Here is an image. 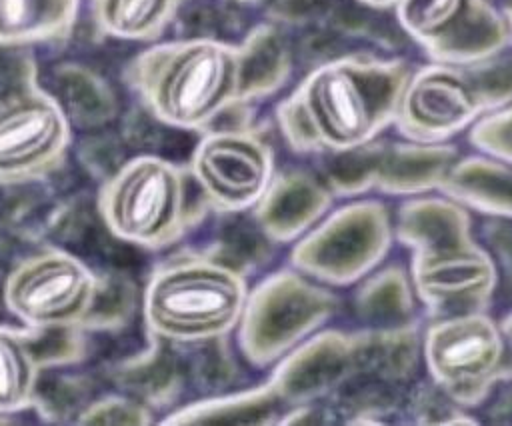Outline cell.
I'll return each instance as SVG.
<instances>
[{
	"label": "cell",
	"instance_id": "obj_1",
	"mask_svg": "<svg viewBox=\"0 0 512 426\" xmlns=\"http://www.w3.org/2000/svg\"><path fill=\"white\" fill-rule=\"evenodd\" d=\"M412 56L358 52L312 66L280 102L284 142L302 156L360 146L396 124Z\"/></svg>",
	"mask_w": 512,
	"mask_h": 426
},
{
	"label": "cell",
	"instance_id": "obj_2",
	"mask_svg": "<svg viewBox=\"0 0 512 426\" xmlns=\"http://www.w3.org/2000/svg\"><path fill=\"white\" fill-rule=\"evenodd\" d=\"M394 238L410 250V278L428 316L484 312L498 294L496 262L474 214L432 192L394 204Z\"/></svg>",
	"mask_w": 512,
	"mask_h": 426
},
{
	"label": "cell",
	"instance_id": "obj_3",
	"mask_svg": "<svg viewBox=\"0 0 512 426\" xmlns=\"http://www.w3.org/2000/svg\"><path fill=\"white\" fill-rule=\"evenodd\" d=\"M512 104V46L466 64L416 62L394 130L424 142L466 136L488 114Z\"/></svg>",
	"mask_w": 512,
	"mask_h": 426
},
{
	"label": "cell",
	"instance_id": "obj_4",
	"mask_svg": "<svg viewBox=\"0 0 512 426\" xmlns=\"http://www.w3.org/2000/svg\"><path fill=\"white\" fill-rule=\"evenodd\" d=\"M466 148L458 140L424 142L394 128L348 150L312 156L314 170L336 200H406L440 192L448 172Z\"/></svg>",
	"mask_w": 512,
	"mask_h": 426
},
{
	"label": "cell",
	"instance_id": "obj_5",
	"mask_svg": "<svg viewBox=\"0 0 512 426\" xmlns=\"http://www.w3.org/2000/svg\"><path fill=\"white\" fill-rule=\"evenodd\" d=\"M144 94L162 120L204 126L242 96L240 48L208 38L168 46L146 60Z\"/></svg>",
	"mask_w": 512,
	"mask_h": 426
},
{
	"label": "cell",
	"instance_id": "obj_6",
	"mask_svg": "<svg viewBox=\"0 0 512 426\" xmlns=\"http://www.w3.org/2000/svg\"><path fill=\"white\" fill-rule=\"evenodd\" d=\"M394 204L384 198L338 200L292 252L294 266L330 288H348L384 264L392 250Z\"/></svg>",
	"mask_w": 512,
	"mask_h": 426
},
{
	"label": "cell",
	"instance_id": "obj_7",
	"mask_svg": "<svg viewBox=\"0 0 512 426\" xmlns=\"http://www.w3.org/2000/svg\"><path fill=\"white\" fill-rule=\"evenodd\" d=\"M422 362L430 382L464 408L484 404L512 380L504 330L488 310L432 318L422 332Z\"/></svg>",
	"mask_w": 512,
	"mask_h": 426
},
{
	"label": "cell",
	"instance_id": "obj_8",
	"mask_svg": "<svg viewBox=\"0 0 512 426\" xmlns=\"http://www.w3.org/2000/svg\"><path fill=\"white\" fill-rule=\"evenodd\" d=\"M244 308L242 276L216 262H190L166 270L146 296L152 328L178 340L220 336L240 320Z\"/></svg>",
	"mask_w": 512,
	"mask_h": 426
},
{
	"label": "cell",
	"instance_id": "obj_9",
	"mask_svg": "<svg viewBox=\"0 0 512 426\" xmlns=\"http://www.w3.org/2000/svg\"><path fill=\"white\" fill-rule=\"evenodd\" d=\"M392 12L422 60L466 64L510 48L494 0H400Z\"/></svg>",
	"mask_w": 512,
	"mask_h": 426
},
{
	"label": "cell",
	"instance_id": "obj_10",
	"mask_svg": "<svg viewBox=\"0 0 512 426\" xmlns=\"http://www.w3.org/2000/svg\"><path fill=\"white\" fill-rule=\"evenodd\" d=\"M342 306L326 284L302 274H284L270 282L252 302L244 342L254 360L266 362L316 332Z\"/></svg>",
	"mask_w": 512,
	"mask_h": 426
},
{
	"label": "cell",
	"instance_id": "obj_11",
	"mask_svg": "<svg viewBox=\"0 0 512 426\" xmlns=\"http://www.w3.org/2000/svg\"><path fill=\"white\" fill-rule=\"evenodd\" d=\"M184 188L180 174L156 160L140 158L112 182L104 212L110 228L132 242L166 240L182 218Z\"/></svg>",
	"mask_w": 512,
	"mask_h": 426
},
{
	"label": "cell",
	"instance_id": "obj_12",
	"mask_svg": "<svg viewBox=\"0 0 512 426\" xmlns=\"http://www.w3.org/2000/svg\"><path fill=\"white\" fill-rule=\"evenodd\" d=\"M194 174L206 196L218 206L250 208L258 204L272 182L274 156L270 146L250 132H216L198 146Z\"/></svg>",
	"mask_w": 512,
	"mask_h": 426
},
{
	"label": "cell",
	"instance_id": "obj_13",
	"mask_svg": "<svg viewBox=\"0 0 512 426\" xmlns=\"http://www.w3.org/2000/svg\"><path fill=\"white\" fill-rule=\"evenodd\" d=\"M92 296V278L70 256H40L20 266L6 288L8 306L28 324L48 326L78 318Z\"/></svg>",
	"mask_w": 512,
	"mask_h": 426
},
{
	"label": "cell",
	"instance_id": "obj_14",
	"mask_svg": "<svg viewBox=\"0 0 512 426\" xmlns=\"http://www.w3.org/2000/svg\"><path fill=\"white\" fill-rule=\"evenodd\" d=\"M64 142L66 120L48 98L26 94L0 104V178L44 170Z\"/></svg>",
	"mask_w": 512,
	"mask_h": 426
},
{
	"label": "cell",
	"instance_id": "obj_15",
	"mask_svg": "<svg viewBox=\"0 0 512 426\" xmlns=\"http://www.w3.org/2000/svg\"><path fill=\"white\" fill-rule=\"evenodd\" d=\"M336 202L314 166L272 176L268 190L258 200L266 230L278 238L304 236Z\"/></svg>",
	"mask_w": 512,
	"mask_h": 426
},
{
	"label": "cell",
	"instance_id": "obj_16",
	"mask_svg": "<svg viewBox=\"0 0 512 426\" xmlns=\"http://www.w3.org/2000/svg\"><path fill=\"white\" fill-rule=\"evenodd\" d=\"M440 192L480 218L512 220V162L466 146Z\"/></svg>",
	"mask_w": 512,
	"mask_h": 426
},
{
	"label": "cell",
	"instance_id": "obj_17",
	"mask_svg": "<svg viewBox=\"0 0 512 426\" xmlns=\"http://www.w3.org/2000/svg\"><path fill=\"white\" fill-rule=\"evenodd\" d=\"M420 300L406 266H378L354 284L352 316L362 328H394L416 322Z\"/></svg>",
	"mask_w": 512,
	"mask_h": 426
},
{
	"label": "cell",
	"instance_id": "obj_18",
	"mask_svg": "<svg viewBox=\"0 0 512 426\" xmlns=\"http://www.w3.org/2000/svg\"><path fill=\"white\" fill-rule=\"evenodd\" d=\"M74 0H0V40H26L60 30Z\"/></svg>",
	"mask_w": 512,
	"mask_h": 426
},
{
	"label": "cell",
	"instance_id": "obj_19",
	"mask_svg": "<svg viewBox=\"0 0 512 426\" xmlns=\"http://www.w3.org/2000/svg\"><path fill=\"white\" fill-rule=\"evenodd\" d=\"M174 0H100L98 16L106 32L120 38H142L158 30Z\"/></svg>",
	"mask_w": 512,
	"mask_h": 426
},
{
	"label": "cell",
	"instance_id": "obj_20",
	"mask_svg": "<svg viewBox=\"0 0 512 426\" xmlns=\"http://www.w3.org/2000/svg\"><path fill=\"white\" fill-rule=\"evenodd\" d=\"M34 380L30 354L18 338L0 330V408H14L26 400Z\"/></svg>",
	"mask_w": 512,
	"mask_h": 426
},
{
	"label": "cell",
	"instance_id": "obj_21",
	"mask_svg": "<svg viewBox=\"0 0 512 426\" xmlns=\"http://www.w3.org/2000/svg\"><path fill=\"white\" fill-rule=\"evenodd\" d=\"M464 138L468 148L512 162V104L482 118Z\"/></svg>",
	"mask_w": 512,
	"mask_h": 426
},
{
	"label": "cell",
	"instance_id": "obj_22",
	"mask_svg": "<svg viewBox=\"0 0 512 426\" xmlns=\"http://www.w3.org/2000/svg\"><path fill=\"white\" fill-rule=\"evenodd\" d=\"M476 230L496 262L498 290L502 288L512 298V220L482 218Z\"/></svg>",
	"mask_w": 512,
	"mask_h": 426
},
{
	"label": "cell",
	"instance_id": "obj_23",
	"mask_svg": "<svg viewBox=\"0 0 512 426\" xmlns=\"http://www.w3.org/2000/svg\"><path fill=\"white\" fill-rule=\"evenodd\" d=\"M364 6H370V8H378V10H394V6L400 2V0H356Z\"/></svg>",
	"mask_w": 512,
	"mask_h": 426
},
{
	"label": "cell",
	"instance_id": "obj_24",
	"mask_svg": "<svg viewBox=\"0 0 512 426\" xmlns=\"http://www.w3.org/2000/svg\"><path fill=\"white\" fill-rule=\"evenodd\" d=\"M500 10L506 18V24H508V30H510V46H512V0H500Z\"/></svg>",
	"mask_w": 512,
	"mask_h": 426
},
{
	"label": "cell",
	"instance_id": "obj_25",
	"mask_svg": "<svg viewBox=\"0 0 512 426\" xmlns=\"http://www.w3.org/2000/svg\"><path fill=\"white\" fill-rule=\"evenodd\" d=\"M502 330H504V336H506V342H508V350H510V362H512V312L500 322Z\"/></svg>",
	"mask_w": 512,
	"mask_h": 426
},
{
	"label": "cell",
	"instance_id": "obj_26",
	"mask_svg": "<svg viewBox=\"0 0 512 426\" xmlns=\"http://www.w3.org/2000/svg\"><path fill=\"white\" fill-rule=\"evenodd\" d=\"M494 2H500V0H494Z\"/></svg>",
	"mask_w": 512,
	"mask_h": 426
}]
</instances>
